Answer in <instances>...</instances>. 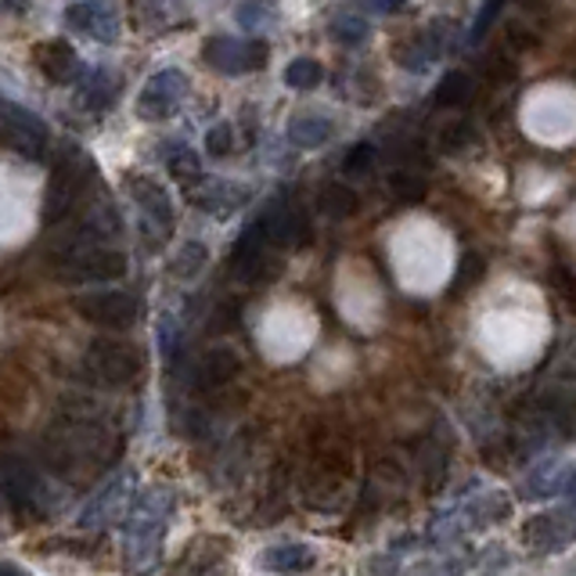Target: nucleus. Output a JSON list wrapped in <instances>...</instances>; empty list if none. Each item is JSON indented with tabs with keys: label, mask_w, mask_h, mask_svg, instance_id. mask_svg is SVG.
Listing matches in <instances>:
<instances>
[{
	"label": "nucleus",
	"mask_w": 576,
	"mask_h": 576,
	"mask_svg": "<svg viewBox=\"0 0 576 576\" xmlns=\"http://www.w3.org/2000/svg\"><path fill=\"white\" fill-rule=\"evenodd\" d=\"M371 166H375V145H371V141H357L350 151H346L342 173H346V177H360V173H368Z\"/></svg>",
	"instance_id": "7c9ffc66"
},
{
	"label": "nucleus",
	"mask_w": 576,
	"mask_h": 576,
	"mask_svg": "<svg viewBox=\"0 0 576 576\" xmlns=\"http://www.w3.org/2000/svg\"><path fill=\"white\" fill-rule=\"evenodd\" d=\"M368 22L357 19V14H336L331 19V37H336L342 48H360L364 40H368Z\"/></svg>",
	"instance_id": "cd10ccee"
},
{
	"label": "nucleus",
	"mask_w": 576,
	"mask_h": 576,
	"mask_svg": "<svg viewBox=\"0 0 576 576\" xmlns=\"http://www.w3.org/2000/svg\"><path fill=\"white\" fill-rule=\"evenodd\" d=\"M166 166H170V177H173L185 191L199 188L202 180H206V177H202V162H199V156H195V151L185 148V145H177V151H173L170 159H166Z\"/></svg>",
	"instance_id": "5701e85b"
},
{
	"label": "nucleus",
	"mask_w": 576,
	"mask_h": 576,
	"mask_svg": "<svg viewBox=\"0 0 576 576\" xmlns=\"http://www.w3.org/2000/svg\"><path fill=\"white\" fill-rule=\"evenodd\" d=\"M206 260H209L206 246H199V241H188V246L180 249L177 260H173V278H195V275H202Z\"/></svg>",
	"instance_id": "c85d7f7f"
},
{
	"label": "nucleus",
	"mask_w": 576,
	"mask_h": 576,
	"mask_svg": "<svg viewBox=\"0 0 576 576\" xmlns=\"http://www.w3.org/2000/svg\"><path fill=\"white\" fill-rule=\"evenodd\" d=\"M37 69L48 76L51 83H76L80 80V58H76L69 40H40L33 48Z\"/></svg>",
	"instance_id": "ddd939ff"
},
{
	"label": "nucleus",
	"mask_w": 576,
	"mask_h": 576,
	"mask_svg": "<svg viewBox=\"0 0 576 576\" xmlns=\"http://www.w3.org/2000/svg\"><path fill=\"white\" fill-rule=\"evenodd\" d=\"M202 58L209 69H217L224 76H246L267 66L270 58V43L260 37L238 40V37H209L202 43Z\"/></svg>",
	"instance_id": "39448f33"
},
{
	"label": "nucleus",
	"mask_w": 576,
	"mask_h": 576,
	"mask_svg": "<svg viewBox=\"0 0 576 576\" xmlns=\"http://www.w3.org/2000/svg\"><path fill=\"white\" fill-rule=\"evenodd\" d=\"M238 22L252 29V33H260L270 22H278V11H275V0H241L238 4Z\"/></svg>",
	"instance_id": "bb28decb"
},
{
	"label": "nucleus",
	"mask_w": 576,
	"mask_h": 576,
	"mask_svg": "<svg viewBox=\"0 0 576 576\" xmlns=\"http://www.w3.org/2000/svg\"><path fill=\"white\" fill-rule=\"evenodd\" d=\"M479 275H483V260H479V256H465L461 267H458V285H465V281H476Z\"/></svg>",
	"instance_id": "c9c22d12"
},
{
	"label": "nucleus",
	"mask_w": 576,
	"mask_h": 576,
	"mask_svg": "<svg viewBox=\"0 0 576 576\" xmlns=\"http://www.w3.org/2000/svg\"><path fill=\"white\" fill-rule=\"evenodd\" d=\"M173 508V497L166 490H148L138 497V505H133L130 519H127V534L130 540H151L162 529V519L170 515Z\"/></svg>",
	"instance_id": "4468645a"
},
{
	"label": "nucleus",
	"mask_w": 576,
	"mask_h": 576,
	"mask_svg": "<svg viewBox=\"0 0 576 576\" xmlns=\"http://www.w3.org/2000/svg\"><path fill=\"white\" fill-rule=\"evenodd\" d=\"M90 185V162L80 156L76 148H66L62 159L54 162L51 185H48V199H43V220H66L76 206H80L83 191Z\"/></svg>",
	"instance_id": "f03ea898"
},
{
	"label": "nucleus",
	"mask_w": 576,
	"mask_h": 576,
	"mask_svg": "<svg viewBox=\"0 0 576 576\" xmlns=\"http://www.w3.org/2000/svg\"><path fill=\"white\" fill-rule=\"evenodd\" d=\"M238 371H241L238 354L227 350V346H217V350H209L199 364H195V389H202V393L224 389L231 378H238Z\"/></svg>",
	"instance_id": "dca6fc26"
},
{
	"label": "nucleus",
	"mask_w": 576,
	"mask_h": 576,
	"mask_svg": "<svg viewBox=\"0 0 576 576\" xmlns=\"http://www.w3.org/2000/svg\"><path fill=\"white\" fill-rule=\"evenodd\" d=\"M54 275L76 285L116 281L127 275V256L105 241H62L54 252Z\"/></svg>",
	"instance_id": "f257e3e1"
},
{
	"label": "nucleus",
	"mask_w": 576,
	"mask_h": 576,
	"mask_svg": "<svg viewBox=\"0 0 576 576\" xmlns=\"http://www.w3.org/2000/svg\"><path fill=\"white\" fill-rule=\"evenodd\" d=\"M191 202L202 209V213H213V217H231L235 209H241L249 199H252V191L249 188H238V185H202L199 188H191Z\"/></svg>",
	"instance_id": "f3484780"
},
{
	"label": "nucleus",
	"mask_w": 576,
	"mask_h": 576,
	"mask_svg": "<svg viewBox=\"0 0 576 576\" xmlns=\"http://www.w3.org/2000/svg\"><path fill=\"white\" fill-rule=\"evenodd\" d=\"M76 87H80L76 90V105H80L83 112H109L119 101V87H123V80H119L112 69H90L87 76H80Z\"/></svg>",
	"instance_id": "2eb2a0df"
},
{
	"label": "nucleus",
	"mask_w": 576,
	"mask_h": 576,
	"mask_svg": "<svg viewBox=\"0 0 576 576\" xmlns=\"http://www.w3.org/2000/svg\"><path fill=\"white\" fill-rule=\"evenodd\" d=\"M0 148L40 159L43 148H48V127L29 109H22V105L0 101Z\"/></svg>",
	"instance_id": "0eeeda50"
},
{
	"label": "nucleus",
	"mask_w": 576,
	"mask_h": 576,
	"mask_svg": "<svg viewBox=\"0 0 576 576\" xmlns=\"http://www.w3.org/2000/svg\"><path fill=\"white\" fill-rule=\"evenodd\" d=\"M133 19L148 33H162L188 19V0H133Z\"/></svg>",
	"instance_id": "a211bd4d"
},
{
	"label": "nucleus",
	"mask_w": 576,
	"mask_h": 576,
	"mask_svg": "<svg viewBox=\"0 0 576 576\" xmlns=\"http://www.w3.org/2000/svg\"><path fill=\"white\" fill-rule=\"evenodd\" d=\"M264 566L278 569V573H307V569H314V552L307 544H281V548L267 552Z\"/></svg>",
	"instance_id": "412c9836"
},
{
	"label": "nucleus",
	"mask_w": 576,
	"mask_h": 576,
	"mask_svg": "<svg viewBox=\"0 0 576 576\" xmlns=\"http://www.w3.org/2000/svg\"><path fill=\"white\" fill-rule=\"evenodd\" d=\"M473 141H476V130L468 127L465 119H461V123H450L444 133H439V148H444L447 156H454V151H465Z\"/></svg>",
	"instance_id": "2f4dec72"
},
{
	"label": "nucleus",
	"mask_w": 576,
	"mask_h": 576,
	"mask_svg": "<svg viewBox=\"0 0 576 576\" xmlns=\"http://www.w3.org/2000/svg\"><path fill=\"white\" fill-rule=\"evenodd\" d=\"M389 191L397 195V202L418 206L429 195V180L421 177L418 170H397V173L389 177Z\"/></svg>",
	"instance_id": "b1692460"
},
{
	"label": "nucleus",
	"mask_w": 576,
	"mask_h": 576,
	"mask_svg": "<svg viewBox=\"0 0 576 576\" xmlns=\"http://www.w3.org/2000/svg\"><path fill=\"white\" fill-rule=\"evenodd\" d=\"M185 98H188V76L180 69H162L145 83L138 98V116L151 119V123H162V119H170L185 105Z\"/></svg>",
	"instance_id": "6e6552de"
},
{
	"label": "nucleus",
	"mask_w": 576,
	"mask_h": 576,
	"mask_svg": "<svg viewBox=\"0 0 576 576\" xmlns=\"http://www.w3.org/2000/svg\"><path fill=\"white\" fill-rule=\"evenodd\" d=\"M130 490V476H119V479H112L109 487H105L95 501H90L87 508H83V515H80V523H83V529L87 526H105V523H112L119 512H123V505H127V494Z\"/></svg>",
	"instance_id": "6ab92c4d"
},
{
	"label": "nucleus",
	"mask_w": 576,
	"mask_h": 576,
	"mask_svg": "<svg viewBox=\"0 0 576 576\" xmlns=\"http://www.w3.org/2000/svg\"><path fill=\"white\" fill-rule=\"evenodd\" d=\"M83 368L101 386H130L133 378L141 375L145 360L130 342L98 339V342H90V350L83 357Z\"/></svg>",
	"instance_id": "7ed1b4c3"
},
{
	"label": "nucleus",
	"mask_w": 576,
	"mask_h": 576,
	"mask_svg": "<svg viewBox=\"0 0 576 576\" xmlns=\"http://www.w3.org/2000/svg\"><path fill=\"white\" fill-rule=\"evenodd\" d=\"M72 307L83 321L101 328H130L141 317V299L133 292H87Z\"/></svg>",
	"instance_id": "1a4fd4ad"
},
{
	"label": "nucleus",
	"mask_w": 576,
	"mask_h": 576,
	"mask_svg": "<svg viewBox=\"0 0 576 576\" xmlns=\"http://www.w3.org/2000/svg\"><path fill=\"white\" fill-rule=\"evenodd\" d=\"M317 202H321L325 217L346 220L360 209V195L354 188H346V185H328V188H321V195H317Z\"/></svg>",
	"instance_id": "4be33fe9"
},
{
	"label": "nucleus",
	"mask_w": 576,
	"mask_h": 576,
	"mask_svg": "<svg viewBox=\"0 0 576 576\" xmlns=\"http://www.w3.org/2000/svg\"><path fill=\"white\" fill-rule=\"evenodd\" d=\"M468 95H473V80H468V72L454 69V72L444 76V80H439L436 105H439V109H458V105L468 101Z\"/></svg>",
	"instance_id": "393cba45"
},
{
	"label": "nucleus",
	"mask_w": 576,
	"mask_h": 576,
	"mask_svg": "<svg viewBox=\"0 0 576 576\" xmlns=\"http://www.w3.org/2000/svg\"><path fill=\"white\" fill-rule=\"evenodd\" d=\"M357 4H364L375 14H404L407 11V0H357Z\"/></svg>",
	"instance_id": "f704fd0d"
},
{
	"label": "nucleus",
	"mask_w": 576,
	"mask_h": 576,
	"mask_svg": "<svg viewBox=\"0 0 576 576\" xmlns=\"http://www.w3.org/2000/svg\"><path fill=\"white\" fill-rule=\"evenodd\" d=\"M331 133H336V127H331L328 116H296L292 123H288V138H292L296 148H321Z\"/></svg>",
	"instance_id": "aec40b11"
},
{
	"label": "nucleus",
	"mask_w": 576,
	"mask_h": 576,
	"mask_svg": "<svg viewBox=\"0 0 576 576\" xmlns=\"http://www.w3.org/2000/svg\"><path fill=\"white\" fill-rule=\"evenodd\" d=\"M576 537V519L573 512H540L534 519L526 523L523 529V540L534 548L537 555H552V552H563L566 544Z\"/></svg>",
	"instance_id": "9b49d317"
},
{
	"label": "nucleus",
	"mask_w": 576,
	"mask_h": 576,
	"mask_svg": "<svg viewBox=\"0 0 576 576\" xmlns=\"http://www.w3.org/2000/svg\"><path fill=\"white\" fill-rule=\"evenodd\" d=\"M555 371L563 378H576V336L558 350V360H555Z\"/></svg>",
	"instance_id": "72a5a7b5"
},
{
	"label": "nucleus",
	"mask_w": 576,
	"mask_h": 576,
	"mask_svg": "<svg viewBox=\"0 0 576 576\" xmlns=\"http://www.w3.org/2000/svg\"><path fill=\"white\" fill-rule=\"evenodd\" d=\"M260 227L267 231L270 246H281V249H292V246H302L310 235V224H307V213H302L299 206L292 202H275L260 217Z\"/></svg>",
	"instance_id": "f8f14e48"
},
{
	"label": "nucleus",
	"mask_w": 576,
	"mask_h": 576,
	"mask_svg": "<svg viewBox=\"0 0 576 576\" xmlns=\"http://www.w3.org/2000/svg\"><path fill=\"white\" fill-rule=\"evenodd\" d=\"M0 501L22 515H43L51 508V490L26 461H0Z\"/></svg>",
	"instance_id": "20e7f679"
},
{
	"label": "nucleus",
	"mask_w": 576,
	"mask_h": 576,
	"mask_svg": "<svg viewBox=\"0 0 576 576\" xmlns=\"http://www.w3.org/2000/svg\"><path fill=\"white\" fill-rule=\"evenodd\" d=\"M0 11H4V0H0Z\"/></svg>",
	"instance_id": "e433bc0d"
},
{
	"label": "nucleus",
	"mask_w": 576,
	"mask_h": 576,
	"mask_svg": "<svg viewBox=\"0 0 576 576\" xmlns=\"http://www.w3.org/2000/svg\"><path fill=\"white\" fill-rule=\"evenodd\" d=\"M66 26L98 43H116L123 33L116 0H72L66 8Z\"/></svg>",
	"instance_id": "9d476101"
},
{
	"label": "nucleus",
	"mask_w": 576,
	"mask_h": 576,
	"mask_svg": "<svg viewBox=\"0 0 576 576\" xmlns=\"http://www.w3.org/2000/svg\"><path fill=\"white\" fill-rule=\"evenodd\" d=\"M206 151L213 159H227L235 151V130H231V123H217L213 130L206 133Z\"/></svg>",
	"instance_id": "473e14b6"
},
{
	"label": "nucleus",
	"mask_w": 576,
	"mask_h": 576,
	"mask_svg": "<svg viewBox=\"0 0 576 576\" xmlns=\"http://www.w3.org/2000/svg\"><path fill=\"white\" fill-rule=\"evenodd\" d=\"M321 80H325V69L321 62H314V58H292L285 69V83L292 90H314Z\"/></svg>",
	"instance_id": "a878e982"
},
{
	"label": "nucleus",
	"mask_w": 576,
	"mask_h": 576,
	"mask_svg": "<svg viewBox=\"0 0 576 576\" xmlns=\"http://www.w3.org/2000/svg\"><path fill=\"white\" fill-rule=\"evenodd\" d=\"M501 11H505V0H483V8L476 14L473 29H468V43H483V40H487V33L497 26V19H501Z\"/></svg>",
	"instance_id": "c756f323"
},
{
	"label": "nucleus",
	"mask_w": 576,
	"mask_h": 576,
	"mask_svg": "<svg viewBox=\"0 0 576 576\" xmlns=\"http://www.w3.org/2000/svg\"><path fill=\"white\" fill-rule=\"evenodd\" d=\"M130 195H133V202H138L141 209V220L148 227V238H151V249H159L166 238H170L173 231V199H170V191H166L159 180H151V177H130Z\"/></svg>",
	"instance_id": "423d86ee"
}]
</instances>
